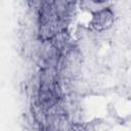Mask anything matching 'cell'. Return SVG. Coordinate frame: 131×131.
Here are the masks:
<instances>
[{
	"label": "cell",
	"instance_id": "obj_1",
	"mask_svg": "<svg viewBox=\"0 0 131 131\" xmlns=\"http://www.w3.org/2000/svg\"><path fill=\"white\" fill-rule=\"evenodd\" d=\"M114 12L110 7H101L92 12L91 27L98 32L108 30L114 24Z\"/></svg>",
	"mask_w": 131,
	"mask_h": 131
}]
</instances>
